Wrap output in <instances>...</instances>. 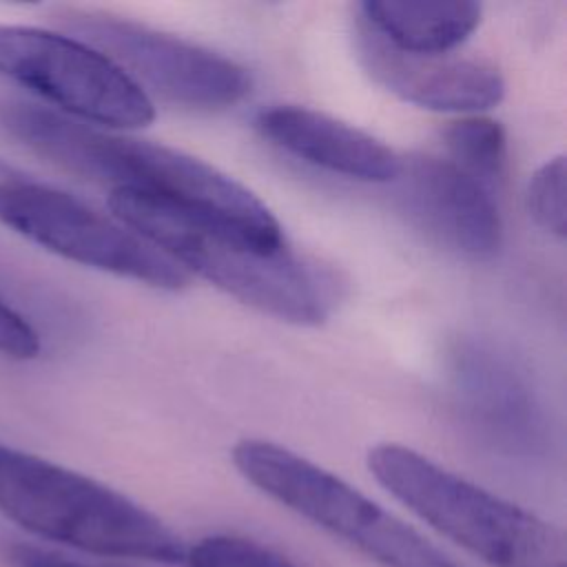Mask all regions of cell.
<instances>
[{
	"instance_id": "6da1fadb",
	"label": "cell",
	"mask_w": 567,
	"mask_h": 567,
	"mask_svg": "<svg viewBox=\"0 0 567 567\" xmlns=\"http://www.w3.org/2000/svg\"><path fill=\"white\" fill-rule=\"evenodd\" d=\"M0 122L31 153L62 171L109 184L111 190L173 202L266 250L288 246L281 224L252 190L179 148L124 137L29 102L4 104Z\"/></svg>"
},
{
	"instance_id": "7a4b0ae2",
	"label": "cell",
	"mask_w": 567,
	"mask_h": 567,
	"mask_svg": "<svg viewBox=\"0 0 567 567\" xmlns=\"http://www.w3.org/2000/svg\"><path fill=\"white\" fill-rule=\"evenodd\" d=\"M109 208L188 275L204 277L259 312L299 326H317L330 315L332 272L288 246L266 250L228 226L137 190H111Z\"/></svg>"
},
{
	"instance_id": "3957f363",
	"label": "cell",
	"mask_w": 567,
	"mask_h": 567,
	"mask_svg": "<svg viewBox=\"0 0 567 567\" xmlns=\"http://www.w3.org/2000/svg\"><path fill=\"white\" fill-rule=\"evenodd\" d=\"M0 512L22 529L93 556L184 563L186 545L122 492L0 443Z\"/></svg>"
},
{
	"instance_id": "277c9868",
	"label": "cell",
	"mask_w": 567,
	"mask_h": 567,
	"mask_svg": "<svg viewBox=\"0 0 567 567\" xmlns=\"http://www.w3.org/2000/svg\"><path fill=\"white\" fill-rule=\"evenodd\" d=\"M368 470L412 514L489 567H567L563 529L408 445L370 447Z\"/></svg>"
},
{
	"instance_id": "5b68a950",
	"label": "cell",
	"mask_w": 567,
	"mask_h": 567,
	"mask_svg": "<svg viewBox=\"0 0 567 567\" xmlns=\"http://www.w3.org/2000/svg\"><path fill=\"white\" fill-rule=\"evenodd\" d=\"M235 470L261 494L379 567H461L412 525L326 467L264 439H241Z\"/></svg>"
},
{
	"instance_id": "8992f818",
	"label": "cell",
	"mask_w": 567,
	"mask_h": 567,
	"mask_svg": "<svg viewBox=\"0 0 567 567\" xmlns=\"http://www.w3.org/2000/svg\"><path fill=\"white\" fill-rule=\"evenodd\" d=\"M0 78L100 128H142L153 122L151 95L89 42L22 24H0Z\"/></svg>"
},
{
	"instance_id": "52a82bcc",
	"label": "cell",
	"mask_w": 567,
	"mask_h": 567,
	"mask_svg": "<svg viewBox=\"0 0 567 567\" xmlns=\"http://www.w3.org/2000/svg\"><path fill=\"white\" fill-rule=\"evenodd\" d=\"M0 224L40 248L162 290L188 286L190 275L113 215L80 197L27 179H0Z\"/></svg>"
},
{
	"instance_id": "ba28073f",
	"label": "cell",
	"mask_w": 567,
	"mask_h": 567,
	"mask_svg": "<svg viewBox=\"0 0 567 567\" xmlns=\"http://www.w3.org/2000/svg\"><path fill=\"white\" fill-rule=\"evenodd\" d=\"M55 22L111 58L144 91L151 89L171 104L213 113L239 104L250 93L252 80L241 64L179 35L78 7L58 9Z\"/></svg>"
},
{
	"instance_id": "9c48e42d",
	"label": "cell",
	"mask_w": 567,
	"mask_h": 567,
	"mask_svg": "<svg viewBox=\"0 0 567 567\" xmlns=\"http://www.w3.org/2000/svg\"><path fill=\"white\" fill-rule=\"evenodd\" d=\"M399 202L408 217L458 257L487 261L503 246V221L489 188L445 157H401Z\"/></svg>"
},
{
	"instance_id": "30bf717a",
	"label": "cell",
	"mask_w": 567,
	"mask_h": 567,
	"mask_svg": "<svg viewBox=\"0 0 567 567\" xmlns=\"http://www.w3.org/2000/svg\"><path fill=\"white\" fill-rule=\"evenodd\" d=\"M354 49L365 73L399 100L439 113L474 115L496 106L505 78L496 64L467 55L394 49L357 18Z\"/></svg>"
},
{
	"instance_id": "8fae6325",
	"label": "cell",
	"mask_w": 567,
	"mask_h": 567,
	"mask_svg": "<svg viewBox=\"0 0 567 567\" xmlns=\"http://www.w3.org/2000/svg\"><path fill=\"white\" fill-rule=\"evenodd\" d=\"M255 124L275 146L328 173L368 184H392L399 177L401 155L374 135L328 113L275 104L259 111Z\"/></svg>"
},
{
	"instance_id": "7c38bea8",
	"label": "cell",
	"mask_w": 567,
	"mask_h": 567,
	"mask_svg": "<svg viewBox=\"0 0 567 567\" xmlns=\"http://www.w3.org/2000/svg\"><path fill=\"white\" fill-rule=\"evenodd\" d=\"M359 20L394 49L439 55L463 44L481 24V4L452 0H365Z\"/></svg>"
},
{
	"instance_id": "4fadbf2b",
	"label": "cell",
	"mask_w": 567,
	"mask_h": 567,
	"mask_svg": "<svg viewBox=\"0 0 567 567\" xmlns=\"http://www.w3.org/2000/svg\"><path fill=\"white\" fill-rule=\"evenodd\" d=\"M447 159L463 173L492 186L501 179L507 162V135L501 122L474 113L450 122L443 131Z\"/></svg>"
},
{
	"instance_id": "5bb4252c",
	"label": "cell",
	"mask_w": 567,
	"mask_h": 567,
	"mask_svg": "<svg viewBox=\"0 0 567 567\" xmlns=\"http://www.w3.org/2000/svg\"><path fill=\"white\" fill-rule=\"evenodd\" d=\"M184 563L188 567H299L268 545L233 534H213L186 545Z\"/></svg>"
},
{
	"instance_id": "9a60e30c",
	"label": "cell",
	"mask_w": 567,
	"mask_h": 567,
	"mask_svg": "<svg viewBox=\"0 0 567 567\" xmlns=\"http://www.w3.org/2000/svg\"><path fill=\"white\" fill-rule=\"evenodd\" d=\"M565 157L547 159L527 184V210L532 219L549 235L565 237L567 208H565Z\"/></svg>"
},
{
	"instance_id": "2e32d148",
	"label": "cell",
	"mask_w": 567,
	"mask_h": 567,
	"mask_svg": "<svg viewBox=\"0 0 567 567\" xmlns=\"http://www.w3.org/2000/svg\"><path fill=\"white\" fill-rule=\"evenodd\" d=\"M40 352L35 328L4 299H0V354L13 361H29Z\"/></svg>"
},
{
	"instance_id": "e0dca14e",
	"label": "cell",
	"mask_w": 567,
	"mask_h": 567,
	"mask_svg": "<svg viewBox=\"0 0 567 567\" xmlns=\"http://www.w3.org/2000/svg\"><path fill=\"white\" fill-rule=\"evenodd\" d=\"M4 558L9 560L11 567H102V565H91L82 560H73L69 556L29 545V543H13L4 547Z\"/></svg>"
}]
</instances>
